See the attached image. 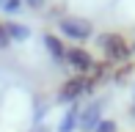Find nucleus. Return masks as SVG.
Instances as JSON below:
<instances>
[{
	"label": "nucleus",
	"mask_w": 135,
	"mask_h": 132,
	"mask_svg": "<svg viewBox=\"0 0 135 132\" xmlns=\"http://www.w3.org/2000/svg\"><path fill=\"white\" fill-rule=\"evenodd\" d=\"M97 44H99L105 61H110V63H127L130 55H132V44L119 33H99Z\"/></svg>",
	"instance_id": "1"
},
{
	"label": "nucleus",
	"mask_w": 135,
	"mask_h": 132,
	"mask_svg": "<svg viewBox=\"0 0 135 132\" xmlns=\"http://www.w3.org/2000/svg\"><path fill=\"white\" fill-rule=\"evenodd\" d=\"M58 31H61V36H66L72 41H88L94 36V25L88 19H83V17H61Z\"/></svg>",
	"instance_id": "2"
},
{
	"label": "nucleus",
	"mask_w": 135,
	"mask_h": 132,
	"mask_svg": "<svg viewBox=\"0 0 135 132\" xmlns=\"http://www.w3.org/2000/svg\"><path fill=\"white\" fill-rule=\"evenodd\" d=\"M94 55H91L85 47H66V66L75 69L80 77H85L91 69H94Z\"/></svg>",
	"instance_id": "3"
},
{
	"label": "nucleus",
	"mask_w": 135,
	"mask_h": 132,
	"mask_svg": "<svg viewBox=\"0 0 135 132\" xmlns=\"http://www.w3.org/2000/svg\"><path fill=\"white\" fill-rule=\"evenodd\" d=\"M80 97H85V77L80 74H75V77H69V80H64L61 83V88H58V99L61 105H75Z\"/></svg>",
	"instance_id": "4"
},
{
	"label": "nucleus",
	"mask_w": 135,
	"mask_h": 132,
	"mask_svg": "<svg viewBox=\"0 0 135 132\" xmlns=\"http://www.w3.org/2000/svg\"><path fill=\"white\" fill-rule=\"evenodd\" d=\"M102 105L105 102L102 99H94V102H88V105L80 110V127L83 132H94L97 127H99V121H102Z\"/></svg>",
	"instance_id": "5"
},
{
	"label": "nucleus",
	"mask_w": 135,
	"mask_h": 132,
	"mask_svg": "<svg viewBox=\"0 0 135 132\" xmlns=\"http://www.w3.org/2000/svg\"><path fill=\"white\" fill-rule=\"evenodd\" d=\"M41 44H44L47 55H50L55 63H66V44L61 41V36H55V33H41Z\"/></svg>",
	"instance_id": "6"
},
{
	"label": "nucleus",
	"mask_w": 135,
	"mask_h": 132,
	"mask_svg": "<svg viewBox=\"0 0 135 132\" xmlns=\"http://www.w3.org/2000/svg\"><path fill=\"white\" fill-rule=\"evenodd\" d=\"M80 110H83L80 105H69V110H66L64 116H61V121H58V132H75L77 124H80Z\"/></svg>",
	"instance_id": "7"
},
{
	"label": "nucleus",
	"mask_w": 135,
	"mask_h": 132,
	"mask_svg": "<svg viewBox=\"0 0 135 132\" xmlns=\"http://www.w3.org/2000/svg\"><path fill=\"white\" fill-rule=\"evenodd\" d=\"M3 31L6 36H8V41H28L30 39V28L28 25H22V22H3Z\"/></svg>",
	"instance_id": "8"
},
{
	"label": "nucleus",
	"mask_w": 135,
	"mask_h": 132,
	"mask_svg": "<svg viewBox=\"0 0 135 132\" xmlns=\"http://www.w3.org/2000/svg\"><path fill=\"white\" fill-rule=\"evenodd\" d=\"M25 8V0H0V11L3 14H20V11Z\"/></svg>",
	"instance_id": "9"
},
{
	"label": "nucleus",
	"mask_w": 135,
	"mask_h": 132,
	"mask_svg": "<svg viewBox=\"0 0 135 132\" xmlns=\"http://www.w3.org/2000/svg\"><path fill=\"white\" fill-rule=\"evenodd\" d=\"M132 69H135V66H132L130 61H127V63H121V66H119V69H116V72H113V74H110V80H113V83H124V80H127V77H130V74H132Z\"/></svg>",
	"instance_id": "10"
},
{
	"label": "nucleus",
	"mask_w": 135,
	"mask_h": 132,
	"mask_svg": "<svg viewBox=\"0 0 135 132\" xmlns=\"http://www.w3.org/2000/svg\"><path fill=\"white\" fill-rule=\"evenodd\" d=\"M94 132H119V124H116L113 118H102V121H99V127H97Z\"/></svg>",
	"instance_id": "11"
},
{
	"label": "nucleus",
	"mask_w": 135,
	"mask_h": 132,
	"mask_svg": "<svg viewBox=\"0 0 135 132\" xmlns=\"http://www.w3.org/2000/svg\"><path fill=\"white\" fill-rule=\"evenodd\" d=\"M8 47H11V41L6 36V31H3V22H0V50H8Z\"/></svg>",
	"instance_id": "12"
},
{
	"label": "nucleus",
	"mask_w": 135,
	"mask_h": 132,
	"mask_svg": "<svg viewBox=\"0 0 135 132\" xmlns=\"http://www.w3.org/2000/svg\"><path fill=\"white\" fill-rule=\"evenodd\" d=\"M44 3H47V0H25V6H28V8H36V11H39Z\"/></svg>",
	"instance_id": "13"
},
{
	"label": "nucleus",
	"mask_w": 135,
	"mask_h": 132,
	"mask_svg": "<svg viewBox=\"0 0 135 132\" xmlns=\"http://www.w3.org/2000/svg\"><path fill=\"white\" fill-rule=\"evenodd\" d=\"M36 132H50V129H47V127H44V129H36Z\"/></svg>",
	"instance_id": "14"
},
{
	"label": "nucleus",
	"mask_w": 135,
	"mask_h": 132,
	"mask_svg": "<svg viewBox=\"0 0 135 132\" xmlns=\"http://www.w3.org/2000/svg\"><path fill=\"white\" fill-rule=\"evenodd\" d=\"M130 116H132V118H135V105H132V113H130Z\"/></svg>",
	"instance_id": "15"
},
{
	"label": "nucleus",
	"mask_w": 135,
	"mask_h": 132,
	"mask_svg": "<svg viewBox=\"0 0 135 132\" xmlns=\"http://www.w3.org/2000/svg\"><path fill=\"white\" fill-rule=\"evenodd\" d=\"M132 52H135V41H132Z\"/></svg>",
	"instance_id": "16"
}]
</instances>
